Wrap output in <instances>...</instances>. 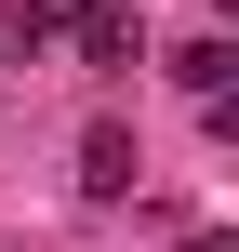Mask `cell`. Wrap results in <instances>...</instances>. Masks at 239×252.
<instances>
[{"label":"cell","mask_w":239,"mask_h":252,"mask_svg":"<svg viewBox=\"0 0 239 252\" xmlns=\"http://www.w3.org/2000/svg\"><path fill=\"white\" fill-rule=\"evenodd\" d=\"M80 186H93V199H133V133H120V120L80 133Z\"/></svg>","instance_id":"cell-1"},{"label":"cell","mask_w":239,"mask_h":252,"mask_svg":"<svg viewBox=\"0 0 239 252\" xmlns=\"http://www.w3.org/2000/svg\"><path fill=\"white\" fill-rule=\"evenodd\" d=\"M67 13H80V0H13V13H0V53H27V40H67Z\"/></svg>","instance_id":"cell-2"},{"label":"cell","mask_w":239,"mask_h":252,"mask_svg":"<svg viewBox=\"0 0 239 252\" xmlns=\"http://www.w3.org/2000/svg\"><path fill=\"white\" fill-rule=\"evenodd\" d=\"M226 66H239L226 40H186V53H173V80H186V93H200V106H213V93H226Z\"/></svg>","instance_id":"cell-3"},{"label":"cell","mask_w":239,"mask_h":252,"mask_svg":"<svg viewBox=\"0 0 239 252\" xmlns=\"http://www.w3.org/2000/svg\"><path fill=\"white\" fill-rule=\"evenodd\" d=\"M186 252H239V239H213V226H200V239H186Z\"/></svg>","instance_id":"cell-4"}]
</instances>
